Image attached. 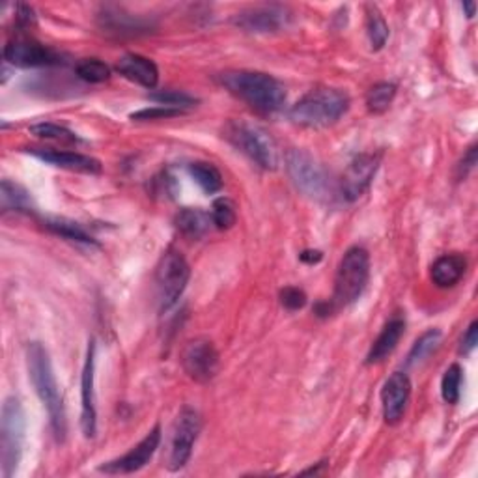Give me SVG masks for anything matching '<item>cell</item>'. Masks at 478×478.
Segmentation results:
<instances>
[{"mask_svg": "<svg viewBox=\"0 0 478 478\" xmlns=\"http://www.w3.org/2000/svg\"><path fill=\"white\" fill-rule=\"evenodd\" d=\"M26 366H29V376L34 391L40 396L43 408L47 409L51 430L59 443H64L68 436L66 408L55 372H52L49 352L41 342H31L26 346Z\"/></svg>", "mask_w": 478, "mask_h": 478, "instance_id": "6da1fadb", "label": "cell"}, {"mask_svg": "<svg viewBox=\"0 0 478 478\" xmlns=\"http://www.w3.org/2000/svg\"><path fill=\"white\" fill-rule=\"evenodd\" d=\"M221 85L260 115H273L286 103V90L275 77L262 71L235 69L219 77Z\"/></svg>", "mask_w": 478, "mask_h": 478, "instance_id": "7a4b0ae2", "label": "cell"}, {"mask_svg": "<svg viewBox=\"0 0 478 478\" xmlns=\"http://www.w3.org/2000/svg\"><path fill=\"white\" fill-rule=\"evenodd\" d=\"M350 109V97L338 88H314L290 111V120L310 129L336 124Z\"/></svg>", "mask_w": 478, "mask_h": 478, "instance_id": "3957f363", "label": "cell"}, {"mask_svg": "<svg viewBox=\"0 0 478 478\" xmlns=\"http://www.w3.org/2000/svg\"><path fill=\"white\" fill-rule=\"evenodd\" d=\"M370 279V254L363 247H352L344 253L335 277V291L331 298L333 310L354 305Z\"/></svg>", "mask_w": 478, "mask_h": 478, "instance_id": "277c9868", "label": "cell"}, {"mask_svg": "<svg viewBox=\"0 0 478 478\" xmlns=\"http://www.w3.org/2000/svg\"><path fill=\"white\" fill-rule=\"evenodd\" d=\"M225 137L260 169L275 170L279 167L277 144L270 137V133L263 131L260 125L234 120L225 127Z\"/></svg>", "mask_w": 478, "mask_h": 478, "instance_id": "5b68a950", "label": "cell"}, {"mask_svg": "<svg viewBox=\"0 0 478 478\" xmlns=\"http://www.w3.org/2000/svg\"><path fill=\"white\" fill-rule=\"evenodd\" d=\"M24 409L19 398L10 396L3 404L0 415V464L3 476L12 478L19 467L24 441Z\"/></svg>", "mask_w": 478, "mask_h": 478, "instance_id": "8992f818", "label": "cell"}, {"mask_svg": "<svg viewBox=\"0 0 478 478\" xmlns=\"http://www.w3.org/2000/svg\"><path fill=\"white\" fill-rule=\"evenodd\" d=\"M191 279L189 262L179 251L169 249L157 263L155 284H157V299L159 308L163 312L170 310L178 299L183 296L185 288Z\"/></svg>", "mask_w": 478, "mask_h": 478, "instance_id": "52a82bcc", "label": "cell"}, {"mask_svg": "<svg viewBox=\"0 0 478 478\" xmlns=\"http://www.w3.org/2000/svg\"><path fill=\"white\" fill-rule=\"evenodd\" d=\"M286 170L296 188L314 200L331 198V178L316 159L303 150L286 153Z\"/></svg>", "mask_w": 478, "mask_h": 478, "instance_id": "ba28073f", "label": "cell"}, {"mask_svg": "<svg viewBox=\"0 0 478 478\" xmlns=\"http://www.w3.org/2000/svg\"><path fill=\"white\" fill-rule=\"evenodd\" d=\"M202 430V420L197 409L185 406L172 427V436H170V450H169V464L167 467L170 471H179L189 464L193 446L198 439V434Z\"/></svg>", "mask_w": 478, "mask_h": 478, "instance_id": "9c48e42d", "label": "cell"}, {"mask_svg": "<svg viewBox=\"0 0 478 478\" xmlns=\"http://www.w3.org/2000/svg\"><path fill=\"white\" fill-rule=\"evenodd\" d=\"M5 62L17 68H51L64 64V55L40 41L17 38L6 43Z\"/></svg>", "mask_w": 478, "mask_h": 478, "instance_id": "30bf717a", "label": "cell"}, {"mask_svg": "<svg viewBox=\"0 0 478 478\" xmlns=\"http://www.w3.org/2000/svg\"><path fill=\"white\" fill-rule=\"evenodd\" d=\"M291 12L282 5H262L239 12L234 23L245 32L273 34L280 32L290 24Z\"/></svg>", "mask_w": 478, "mask_h": 478, "instance_id": "8fae6325", "label": "cell"}, {"mask_svg": "<svg viewBox=\"0 0 478 478\" xmlns=\"http://www.w3.org/2000/svg\"><path fill=\"white\" fill-rule=\"evenodd\" d=\"M381 165V152H364L352 159L342 176V197L348 202L359 200L370 188Z\"/></svg>", "mask_w": 478, "mask_h": 478, "instance_id": "7c38bea8", "label": "cell"}, {"mask_svg": "<svg viewBox=\"0 0 478 478\" xmlns=\"http://www.w3.org/2000/svg\"><path fill=\"white\" fill-rule=\"evenodd\" d=\"M181 364L185 374L198 383L214 380L219 370V352L214 342L206 338L191 340L181 352Z\"/></svg>", "mask_w": 478, "mask_h": 478, "instance_id": "4fadbf2b", "label": "cell"}, {"mask_svg": "<svg viewBox=\"0 0 478 478\" xmlns=\"http://www.w3.org/2000/svg\"><path fill=\"white\" fill-rule=\"evenodd\" d=\"M159 445H161V428L153 427L146 437L133 446L129 453H125L124 456L111 460L107 464L99 465L101 473H107V474H131V473H137L141 471L157 453Z\"/></svg>", "mask_w": 478, "mask_h": 478, "instance_id": "5bb4252c", "label": "cell"}, {"mask_svg": "<svg viewBox=\"0 0 478 478\" xmlns=\"http://www.w3.org/2000/svg\"><path fill=\"white\" fill-rule=\"evenodd\" d=\"M96 344L94 340L88 342L87 361L83 366V378H81V428L85 437L92 439L97 432V411H96Z\"/></svg>", "mask_w": 478, "mask_h": 478, "instance_id": "9a60e30c", "label": "cell"}, {"mask_svg": "<svg viewBox=\"0 0 478 478\" xmlns=\"http://www.w3.org/2000/svg\"><path fill=\"white\" fill-rule=\"evenodd\" d=\"M411 398V381L406 372H394L381 389L383 417L387 424H398L404 418Z\"/></svg>", "mask_w": 478, "mask_h": 478, "instance_id": "2e32d148", "label": "cell"}, {"mask_svg": "<svg viewBox=\"0 0 478 478\" xmlns=\"http://www.w3.org/2000/svg\"><path fill=\"white\" fill-rule=\"evenodd\" d=\"M31 155L38 157L40 161H45L52 167H59L71 172H83V174H99L101 163L96 157L77 153V152H64V150H52V148H29L26 150Z\"/></svg>", "mask_w": 478, "mask_h": 478, "instance_id": "e0dca14e", "label": "cell"}, {"mask_svg": "<svg viewBox=\"0 0 478 478\" xmlns=\"http://www.w3.org/2000/svg\"><path fill=\"white\" fill-rule=\"evenodd\" d=\"M99 24L105 32L116 36H137L152 29V23L139 15H133L122 8H105L99 14Z\"/></svg>", "mask_w": 478, "mask_h": 478, "instance_id": "ac0fdd59", "label": "cell"}, {"mask_svg": "<svg viewBox=\"0 0 478 478\" xmlns=\"http://www.w3.org/2000/svg\"><path fill=\"white\" fill-rule=\"evenodd\" d=\"M116 69L120 75H124L127 81L137 83L144 88H155L159 83V68L152 59H146L142 55H137V52H127L124 55Z\"/></svg>", "mask_w": 478, "mask_h": 478, "instance_id": "d6986e66", "label": "cell"}, {"mask_svg": "<svg viewBox=\"0 0 478 478\" xmlns=\"http://www.w3.org/2000/svg\"><path fill=\"white\" fill-rule=\"evenodd\" d=\"M406 333V317L402 314H394L391 320L383 326L380 336L372 344L366 355V364L383 363L398 346V342Z\"/></svg>", "mask_w": 478, "mask_h": 478, "instance_id": "ffe728a7", "label": "cell"}, {"mask_svg": "<svg viewBox=\"0 0 478 478\" xmlns=\"http://www.w3.org/2000/svg\"><path fill=\"white\" fill-rule=\"evenodd\" d=\"M465 270H467L465 256L458 253L445 254L434 262L432 270H430V277L437 288H453L460 282Z\"/></svg>", "mask_w": 478, "mask_h": 478, "instance_id": "44dd1931", "label": "cell"}, {"mask_svg": "<svg viewBox=\"0 0 478 478\" xmlns=\"http://www.w3.org/2000/svg\"><path fill=\"white\" fill-rule=\"evenodd\" d=\"M176 228L179 230V234H183L185 237L189 239H200L204 237L214 221H211V216L206 214V211L198 209V207H183L179 214L174 219Z\"/></svg>", "mask_w": 478, "mask_h": 478, "instance_id": "7402d4cb", "label": "cell"}, {"mask_svg": "<svg viewBox=\"0 0 478 478\" xmlns=\"http://www.w3.org/2000/svg\"><path fill=\"white\" fill-rule=\"evenodd\" d=\"M0 204H3V211H32V197L26 191L23 185L12 181V179H3L0 185Z\"/></svg>", "mask_w": 478, "mask_h": 478, "instance_id": "603a6c76", "label": "cell"}, {"mask_svg": "<svg viewBox=\"0 0 478 478\" xmlns=\"http://www.w3.org/2000/svg\"><path fill=\"white\" fill-rule=\"evenodd\" d=\"M43 223H45L47 230H51L52 234H57V235H60L64 239H69V242L96 245L94 237L75 221H69V219H64V217H49Z\"/></svg>", "mask_w": 478, "mask_h": 478, "instance_id": "cb8c5ba5", "label": "cell"}, {"mask_svg": "<svg viewBox=\"0 0 478 478\" xmlns=\"http://www.w3.org/2000/svg\"><path fill=\"white\" fill-rule=\"evenodd\" d=\"M189 174L191 178L200 185L202 191L207 195H214L219 193L223 189V174L221 170L206 161H195L189 165Z\"/></svg>", "mask_w": 478, "mask_h": 478, "instance_id": "d4e9b609", "label": "cell"}, {"mask_svg": "<svg viewBox=\"0 0 478 478\" xmlns=\"http://www.w3.org/2000/svg\"><path fill=\"white\" fill-rule=\"evenodd\" d=\"M366 32H368L370 45L374 51L383 49V45L389 40V24L385 17L381 15L380 8L374 5L366 6Z\"/></svg>", "mask_w": 478, "mask_h": 478, "instance_id": "484cf974", "label": "cell"}, {"mask_svg": "<svg viewBox=\"0 0 478 478\" xmlns=\"http://www.w3.org/2000/svg\"><path fill=\"white\" fill-rule=\"evenodd\" d=\"M441 331L439 329H428L424 335H420L415 344H413V348L408 355V364L409 366H415V364H420L422 361H427L439 346V342H441Z\"/></svg>", "mask_w": 478, "mask_h": 478, "instance_id": "4316f807", "label": "cell"}, {"mask_svg": "<svg viewBox=\"0 0 478 478\" xmlns=\"http://www.w3.org/2000/svg\"><path fill=\"white\" fill-rule=\"evenodd\" d=\"M75 73L78 78H81V81L90 83V85L105 83V81H109V77H111L109 66L97 59L81 60L75 66Z\"/></svg>", "mask_w": 478, "mask_h": 478, "instance_id": "83f0119b", "label": "cell"}, {"mask_svg": "<svg viewBox=\"0 0 478 478\" xmlns=\"http://www.w3.org/2000/svg\"><path fill=\"white\" fill-rule=\"evenodd\" d=\"M394 96H396V85H392V83H378V85H374L366 94L368 111L376 113V115L385 113L391 107Z\"/></svg>", "mask_w": 478, "mask_h": 478, "instance_id": "f1b7e54d", "label": "cell"}, {"mask_svg": "<svg viewBox=\"0 0 478 478\" xmlns=\"http://www.w3.org/2000/svg\"><path fill=\"white\" fill-rule=\"evenodd\" d=\"M462 378H464V370L460 364H450L445 370V376L441 380V394L443 400L446 404H458L460 400V389H462Z\"/></svg>", "mask_w": 478, "mask_h": 478, "instance_id": "f546056e", "label": "cell"}, {"mask_svg": "<svg viewBox=\"0 0 478 478\" xmlns=\"http://www.w3.org/2000/svg\"><path fill=\"white\" fill-rule=\"evenodd\" d=\"M31 133L40 139L64 142V144H75L78 142V137L68 127H62L59 124H36L31 127Z\"/></svg>", "mask_w": 478, "mask_h": 478, "instance_id": "4dcf8cb0", "label": "cell"}, {"mask_svg": "<svg viewBox=\"0 0 478 478\" xmlns=\"http://www.w3.org/2000/svg\"><path fill=\"white\" fill-rule=\"evenodd\" d=\"M211 221H214L216 228H219V230L232 228L237 221L235 204L226 197L217 198L214 202V206H211Z\"/></svg>", "mask_w": 478, "mask_h": 478, "instance_id": "1f68e13d", "label": "cell"}, {"mask_svg": "<svg viewBox=\"0 0 478 478\" xmlns=\"http://www.w3.org/2000/svg\"><path fill=\"white\" fill-rule=\"evenodd\" d=\"M150 99L155 101L157 105H161V107H170V109H178V111L193 107V105L197 103V99L193 96L185 94V92H178V90H163V92H157V94H150Z\"/></svg>", "mask_w": 478, "mask_h": 478, "instance_id": "d6a6232c", "label": "cell"}, {"mask_svg": "<svg viewBox=\"0 0 478 478\" xmlns=\"http://www.w3.org/2000/svg\"><path fill=\"white\" fill-rule=\"evenodd\" d=\"M280 303L288 310H299L307 305V294L298 286H286L280 290Z\"/></svg>", "mask_w": 478, "mask_h": 478, "instance_id": "836d02e7", "label": "cell"}, {"mask_svg": "<svg viewBox=\"0 0 478 478\" xmlns=\"http://www.w3.org/2000/svg\"><path fill=\"white\" fill-rule=\"evenodd\" d=\"M179 115H183V111L170 109V107H161V105H157V107L133 113L131 118L133 120H159V118H174V116H179Z\"/></svg>", "mask_w": 478, "mask_h": 478, "instance_id": "e575fe53", "label": "cell"}, {"mask_svg": "<svg viewBox=\"0 0 478 478\" xmlns=\"http://www.w3.org/2000/svg\"><path fill=\"white\" fill-rule=\"evenodd\" d=\"M476 344H478V322L473 320L471 326L465 329V333H464V336H462L460 354H464V355L471 354V352L476 348Z\"/></svg>", "mask_w": 478, "mask_h": 478, "instance_id": "d590c367", "label": "cell"}, {"mask_svg": "<svg viewBox=\"0 0 478 478\" xmlns=\"http://www.w3.org/2000/svg\"><path fill=\"white\" fill-rule=\"evenodd\" d=\"M476 167V144H473L465 153L464 159L458 165V179H465Z\"/></svg>", "mask_w": 478, "mask_h": 478, "instance_id": "8d00e7d4", "label": "cell"}, {"mask_svg": "<svg viewBox=\"0 0 478 478\" xmlns=\"http://www.w3.org/2000/svg\"><path fill=\"white\" fill-rule=\"evenodd\" d=\"M15 19H17V23H19L21 26H31V24L36 23V17H34L32 8L24 6V5H19V6H17V15H15Z\"/></svg>", "mask_w": 478, "mask_h": 478, "instance_id": "74e56055", "label": "cell"}, {"mask_svg": "<svg viewBox=\"0 0 478 478\" xmlns=\"http://www.w3.org/2000/svg\"><path fill=\"white\" fill-rule=\"evenodd\" d=\"M322 253L320 251H305V253H301V262H305V263H317V262H320L322 260Z\"/></svg>", "mask_w": 478, "mask_h": 478, "instance_id": "f35d334b", "label": "cell"}, {"mask_svg": "<svg viewBox=\"0 0 478 478\" xmlns=\"http://www.w3.org/2000/svg\"><path fill=\"white\" fill-rule=\"evenodd\" d=\"M462 8L465 10V14H467V17H469V19H473V17H474V12H476V3H464V5H462Z\"/></svg>", "mask_w": 478, "mask_h": 478, "instance_id": "ab89813d", "label": "cell"}]
</instances>
